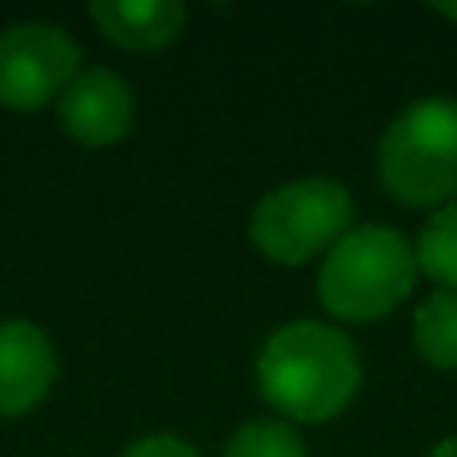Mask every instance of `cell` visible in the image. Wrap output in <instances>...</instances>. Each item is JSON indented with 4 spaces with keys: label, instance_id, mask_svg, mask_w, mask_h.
<instances>
[{
    "label": "cell",
    "instance_id": "1",
    "mask_svg": "<svg viewBox=\"0 0 457 457\" xmlns=\"http://www.w3.org/2000/svg\"><path fill=\"white\" fill-rule=\"evenodd\" d=\"M257 386L293 421H329L353 402L361 361L353 341L321 321H289L257 357Z\"/></svg>",
    "mask_w": 457,
    "mask_h": 457
},
{
    "label": "cell",
    "instance_id": "2",
    "mask_svg": "<svg viewBox=\"0 0 457 457\" xmlns=\"http://www.w3.org/2000/svg\"><path fill=\"white\" fill-rule=\"evenodd\" d=\"M418 253L397 228L357 225L329 249L317 273V297L337 321H378L410 297Z\"/></svg>",
    "mask_w": 457,
    "mask_h": 457
},
{
    "label": "cell",
    "instance_id": "3",
    "mask_svg": "<svg viewBox=\"0 0 457 457\" xmlns=\"http://www.w3.org/2000/svg\"><path fill=\"white\" fill-rule=\"evenodd\" d=\"M378 177L410 209L457 201V96H426L397 112L378 145Z\"/></svg>",
    "mask_w": 457,
    "mask_h": 457
},
{
    "label": "cell",
    "instance_id": "4",
    "mask_svg": "<svg viewBox=\"0 0 457 457\" xmlns=\"http://www.w3.org/2000/svg\"><path fill=\"white\" fill-rule=\"evenodd\" d=\"M353 197L333 177H301L277 185L257 201L249 217V237L277 265H305L317 253L333 249L349 233Z\"/></svg>",
    "mask_w": 457,
    "mask_h": 457
},
{
    "label": "cell",
    "instance_id": "5",
    "mask_svg": "<svg viewBox=\"0 0 457 457\" xmlns=\"http://www.w3.org/2000/svg\"><path fill=\"white\" fill-rule=\"evenodd\" d=\"M80 72V48L64 29L45 21H21L0 29V104L12 112H37L69 88Z\"/></svg>",
    "mask_w": 457,
    "mask_h": 457
},
{
    "label": "cell",
    "instance_id": "6",
    "mask_svg": "<svg viewBox=\"0 0 457 457\" xmlns=\"http://www.w3.org/2000/svg\"><path fill=\"white\" fill-rule=\"evenodd\" d=\"M56 112H61V129L77 145L104 149V145H117L129 137L137 101L133 88L112 69H80L69 80V88L56 96Z\"/></svg>",
    "mask_w": 457,
    "mask_h": 457
},
{
    "label": "cell",
    "instance_id": "7",
    "mask_svg": "<svg viewBox=\"0 0 457 457\" xmlns=\"http://www.w3.org/2000/svg\"><path fill=\"white\" fill-rule=\"evenodd\" d=\"M56 381V349L24 317L0 321V418H21Z\"/></svg>",
    "mask_w": 457,
    "mask_h": 457
},
{
    "label": "cell",
    "instance_id": "8",
    "mask_svg": "<svg viewBox=\"0 0 457 457\" xmlns=\"http://www.w3.org/2000/svg\"><path fill=\"white\" fill-rule=\"evenodd\" d=\"M93 24L104 40L129 53H157L169 48L185 29V4L181 0H96L88 8Z\"/></svg>",
    "mask_w": 457,
    "mask_h": 457
},
{
    "label": "cell",
    "instance_id": "9",
    "mask_svg": "<svg viewBox=\"0 0 457 457\" xmlns=\"http://www.w3.org/2000/svg\"><path fill=\"white\" fill-rule=\"evenodd\" d=\"M413 349L434 370H457V293L437 289L418 305Z\"/></svg>",
    "mask_w": 457,
    "mask_h": 457
},
{
    "label": "cell",
    "instance_id": "10",
    "mask_svg": "<svg viewBox=\"0 0 457 457\" xmlns=\"http://www.w3.org/2000/svg\"><path fill=\"white\" fill-rule=\"evenodd\" d=\"M418 269L437 281L442 289L457 293V201L442 205L426 225H421L418 237Z\"/></svg>",
    "mask_w": 457,
    "mask_h": 457
},
{
    "label": "cell",
    "instance_id": "11",
    "mask_svg": "<svg viewBox=\"0 0 457 457\" xmlns=\"http://www.w3.org/2000/svg\"><path fill=\"white\" fill-rule=\"evenodd\" d=\"M225 457H305V442L289 421L261 418L237 429L225 445Z\"/></svg>",
    "mask_w": 457,
    "mask_h": 457
},
{
    "label": "cell",
    "instance_id": "12",
    "mask_svg": "<svg viewBox=\"0 0 457 457\" xmlns=\"http://www.w3.org/2000/svg\"><path fill=\"white\" fill-rule=\"evenodd\" d=\"M120 457H201V453L193 450L189 442L173 437V434H149V437H141V442L129 445Z\"/></svg>",
    "mask_w": 457,
    "mask_h": 457
},
{
    "label": "cell",
    "instance_id": "13",
    "mask_svg": "<svg viewBox=\"0 0 457 457\" xmlns=\"http://www.w3.org/2000/svg\"><path fill=\"white\" fill-rule=\"evenodd\" d=\"M429 457H457V434H453V437H445V442L437 445V450L429 453Z\"/></svg>",
    "mask_w": 457,
    "mask_h": 457
},
{
    "label": "cell",
    "instance_id": "14",
    "mask_svg": "<svg viewBox=\"0 0 457 457\" xmlns=\"http://www.w3.org/2000/svg\"><path fill=\"white\" fill-rule=\"evenodd\" d=\"M437 12L450 16V21H457V4H437Z\"/></svg>",
    "mask_w": 457,
    "mask_h": 457
}]
</instances>
